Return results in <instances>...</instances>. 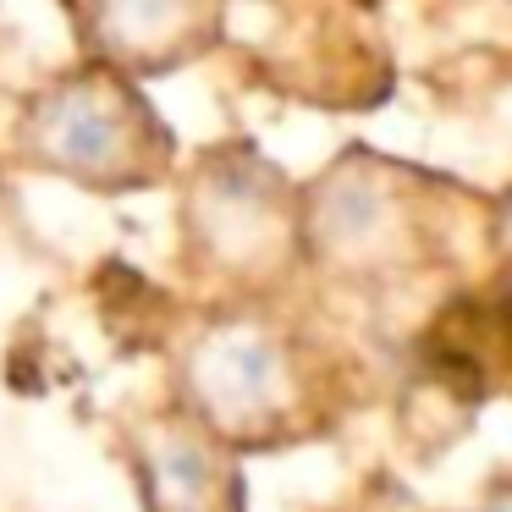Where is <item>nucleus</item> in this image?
<instances>
[{"instance_id":"39448f33","label":"nucleus","mask_w":512,"mask_h":512,"mask_svg":"<svg viewBox=\"0 0 512 512\" xmlns=\"http://www.w3.org/2000/svg\"><path fill=\"white\" fill-rule=\"evenodd\" d=\"M89 23L111 61L149 67L182 39V0H89Z\"/></svg>"},{"instance_id":"0eeeda50","label":"nucleus","mask_w":512,"mask_h":512,"mask_svg":"<svg viewBox=\"0 0 512 512\" xmlns=\"http://www.w3.org/2000/svg\"><path fill=\"white\" fill-rule=\"evenodd\" d=\"M474 512H512V496H490V501H479Z\"/></svg>"},{"instance_id":"f03ea898","label":"nucleus","mask_w":512,"mask_h":512,"mask_svg":"<svg viewBox=\"0 0 512 512\" xmlns=\"http://www.w3.org/2000/svg\"><path fill=\"white\" fill-rule=\"evenodd\" d=\"M193 419L226 441L270 435L298 402V364L287 342H276L259 325H215L210 336L188 347L182 364Z\"/></svg>"},{"instance_id":"20e7f679","label":"nucleus","mask_w":512,"mask_h":512,"mask_svg":"<svg viewBox=\"0 0 512 512\" xmlns=\"http://www.w3.org/2000/svg\"><path fill=\"white\" fill-rule=\"evenodd\" d=\"M144 485H149V507L155 512H221L226 501L221 463H215L210 441L193 430H177V424L149 435Z\"/></svg>"},{"instance_id":"f257e3e1","label":"nucleus","mask_w":512,"mask_h":512,"mask_svg":"<svg viewBox=\"0 0 512 512\" xmlns=\"http://www.w3.org/2000/svg\"><path fill=\"white\" fill-rule=\"evenodd\" d=\"M23 144L45 171L83 188H138L166 160V138L149 105L116 72L50 83L23 116Z\"/></svg>"},{"instance_id":"423d86ee","label":"nucleus","mask_w":512,"mask_h":512,"mask_svg":"<svg viewBox=\"0 0 512 512\" xmlns=\"http://www.w3.org/2000/svg\"><path fill=\"white\" fill-rule=\"evenodd\" d=\"M501 331H507V353H512V281H507V303H501Z\"/></svg>"},{"instance_id":"7ed1b4c3","label":"nucleus","mask_w":512,"mask_h":512,"mask_svg":"<svg viewBox=\"0 0 512 512\" xmlns=\"http://www.w3.org/2000/svg\"><path fill=\"white\" fill-rule=\"evenodd\" d=\"M193 237L226 270H259L281 248V215L243 177H210L193 193Z\"/></svg>"}]
</instances>
